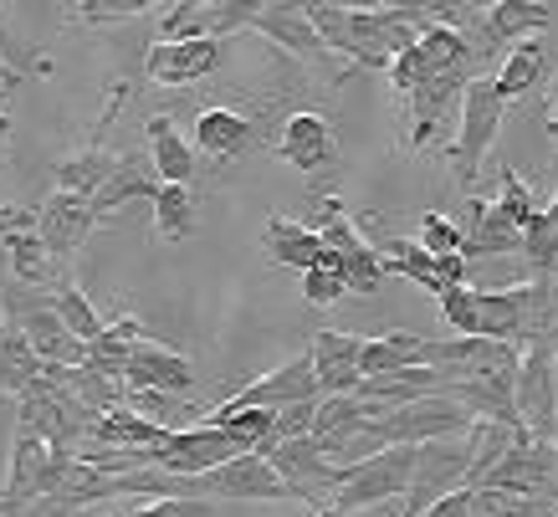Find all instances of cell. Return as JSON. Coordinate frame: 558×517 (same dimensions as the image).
I'll list each match as a JSON object with an SVG mask.
<instances>
[{
	"mask_svg": "<svg viewBox=\"0 0 558 517\" xmlns=\"http://www.w3.org/2000/svg\"><path fill=\"white\" fill-rule=\"evenodd\" d=\"M16 83H21V72L5 62V51H0V113H5V98L16 93Z\"/></svg>",
	"mask_w": 558,
	"mask_h": 517,
	"instance_id": "cell-45",
	"label": "cell"
},
{
	"mask_svg": "<svg viewBox=\"0 0 558 517\" xmlns=\"http://www.w3.org/2000/svg\"><path fill=\"white\" fill-rule=\"evenodd\" d=\"M508 251H523V231L492 201L472 195V211H466V226H461V256L476 262V256H508Z\"/></svg>",
	"mask_w": 558,
	"mask_h": 517,
	"instance_id": "cell-21",
	"label": "cell"
},
{
	"mask_svg": "<svg viewBox=\"0 0 558 517\" xmlns=\"http://www.w3.org/2000/svg\"><path fill=\"white\" fill-rule=\"evenodd\" d=\"M313 374H318L323 395H359V384H364V338L323 328L313 338Z\"/></svg>",
	"mask_w": 558,
	"mask_h": 517,
	"instance_id": "cell-18",
	"label": "cell"
},
{
	"mask_svg": "<svg viewBox=\"0 0 558 517\" xmlns=\"http://www.w3.org/2000/svg\"><path fill=\"white\" fill-rule=\"evenodd\" d=\"M492 205L502 211V216L518 226V231H527V220L538 216V205H533V190H527L512 169H502V180H497V195H492Z\"/></svg>",
	"mask_w": 558,
	"mask_h": 517,
	"instance_id": "cell-39",
	"label": "cell"
},
{
	"mask_svg": "<svg viewBox=\"0 0 558 517\" xmlns=\"http://www.w3.org/2000/svg\"><path fill=\"white\" fill-rule=\"evenodd\" d=\"M195 144L226 165V159H241L246 149H256V129L252 118H241L236 108H205L195 118Z\"/></svg>",
	"mask_w": 558,
	"mask_h": 517,
	"instance_id": "cell-26",
	"label": "cell"
},
{
	"mask_svg": "<svg viewBox=\"0 0 558 517\" xmlns=\"http://www.w3.org/2000/svg\"><path fill=\"white\" fill-rule=\"evenodd\" d=\"M548 21H554V5H543V0H497V5H487L482 41L512 51L518 41H527L533 32H543Z\"/></svg>",
	"mask_w": 558,
	"mask_h": 517,
	"instance_id": "cell-23",
	"label": "cell"
},
{
	"mask_svg": "<svg viewBox=\"0 0 558 517\" xmlns=\"http://www.w3.org/2000/svg\"><path fill=\"white\" fill-rule=\"evenodd\" d=\"M149 154H154V165H159V180L165 184H190L195 180V154H190L185 134L174 129V118H165V113L149 118Z\"/></svg>",
	"mask_w": 558,
	"mask_h": 517,
	"instance_id": "cell-31",
	"label": "cell"
},
{
	"mask_svg": "<svg viewBox=\"0 0 558 517\" xmlns=\"http://www.w3.org/2000/svg\"><path fill=\"white\" fill-rule=\"evenodd\" d=\"M482 486H497V492H518V497H533L543 507H558V446L554 441H538L518 425L508 456L487 471Z\"/></svg>",
	"mask_w": 558,
	"mask_h": 517,
	"instance_id": "cell-7",
	"label": "cell"
},
{
	"mask_svg": "<svg viewBox=\"0 0 558 517\" xmlns=\"http://www.w3.org/2000/svg\"><path fill=\"white\" fill-rule=\"evenodd\" d=\"M472 456H476V441L472 435H451V441H430L421 446L415 456V482H410V497H405V517H421L425 507H436L440 497H451L461 486L472 482Z\"/></svg>",
	"mask_w": 558,
	"mask_h": 517,
	"instance_id": "cell-10",
	"label": "cell"
},
{
	"mask_svg": "<svg viewBox=\"0 0 558 517\" xmlns=\"http://www.w3.org/2000/svg\"><path fill=\"white\" fill-rule=\"evenodd\" d=\"M252 0H180L159 16V41H226L231 32H252Z\"/></svg>",
	"mask_w": 558,
	"mask_h": 517,
	"instance_id": "cell-11",
	"label": "cell"
},
{
	"mask_svg": "<svg viewBox=\"0 0 558 517\" xmlns=\"http://www.w3.org/2000/svg\"><path fill=\"white\" fill-rule=\"evenodd\" d=\"M262 256L277 262V267H292V272H307L313 262L323 256V236L307 226V220H292V216H271L267 231H262Z\"/></svg>",
	"mask_w": 558,
	"mask_h": 517,
	"instance_id": "cell-24",
	"label": "cell"
},
{
	"mask_svg": "<svg viewBox=\"0 0 558 517\" xmlns=\"http://www.w3.org/2000/svg\"><path fill=\"white\" fill-rule=\"evenodd\" d=\"M472 83H466V77H436V83H421L415 93H410V149H425V144L440 134V123H446V113H451V103L466 98V87Z\"/></svg>",
	"mask_w": 558,
	"mask_h": 517,
	"instance_id": "cell-22",
	"label": "cell"
},
{
	"mask_svg": "<svg viewBox=\"0 0 558 517\" xmlns=\"http://www.w3.org/2000/svg\"><path fill=\"white\" fill-rule=\"evenodd\" d=\"M144 11H154L149 0H83L77 5V26H113V21H134L144 16Z\"/></svg>",
	"mask_w": 558,
	"mask_h": 517,
	"instance_id": "cell-41",
	"label": "cell"
},
{
	"mask_svg": "<svg viewBox=\"0 0 558 517\" xmlns=\"http://www.w3.org/2000/svg\"><path fill=\"white\" fill-rule=\"evenodd\" d=\"M159 165H154V154L149 149H129L119 154V169H113V180L102 184V195L93 205H98V216H108V211H119V205L129 201H144V195H159Z\"/></svg>",
	"mask_w": 558,
	"mask_h": 517,
	"instance_id": "cell-25",
	"label": "cell"
},
{
	"mask_svg": "<svg viewBox=\"0 0 558 517\" xmlns=\"http://www.w3.org/2000/svg\"><path fill=\"white\" fill-rule=\"evenodd\" d=\"M51 308L62 313V323H68V328H72L77 338H83V344H93V338H98L102 328H108V323H102V317L93 313V302H87L72 282H62L57 292H51Z\"/></svg>",
	"mask_w": 558,
	"mask_h": 517,
	"instance_id": "cell-38",
	"label": "cell"
},
{
	"mask_svg": "<svg viewBox=\"0 0 558 517\" xmlns=\"http://www.w3.org/2000/svg\"><path fill=\"white\" fill-rule=\"evenodd\" d=\"M277 159H288L298 175H318L339 159V134L323 113H292L277 139Z\"/></svg>",
	"mask_w": 558,
	"mask_h": 517,
	"instance_id": "cell-19",
	"label": "cell"
},
{
	"mask_svg": "<svg viewBox=\"0 0 558 517\" xmlns=\"http://www.w3.org/2000/svg\"><path fill=\"white\" fill-rule=\"evenodd\" d=\"M307 226L323 236V251H333L343 262V277H349V292H374L385 282V262H379V247L359 231V220L349 216V205L339 195H318L313 201V216Z\"/></svg>",
	"mask_w": 558,
	"mask_h": 517,
	"instance_id": "cell-5",
	"label": "cell"
},
{
	"mask_svg": "<svg viewBox=\"0 0 558 517\" xmlns=\"http://www.w3.org/2000/svg\"><path fill=\"white\" fill-rule=\"evenodd\" d=\"M548 211H554V216H558V190H554V205H548Z\"/></svg>",
	"mask_w": 558,
	"mask_h": 517,
	"instance_id": "cell-47",
	"label": "cell"
},
{
	"mask_svg": "<svg viewBox=\"0 0 558 517\" xmlns=\"http://www.w3.org/2000/svg\"><path fill=\"white\" fill-rule=\"evenodd\" d=\"M548 123L558 129V72H554V87H548Z\"/></svg>",
	"mask_w": 558,
	"mask_h": 517,
	"instance_id": "cell-46",
	"label": "cell"
},
{
	"mask_svg": "<svg viewBox=\"0 0 558 517\" xmlns=\"http://www.w3.org/2000/svg\"><path fill=\"white\" fill-rule=\"evenodd\" d=\"M252 32H262L282 51H292V57L307 62V68H328V62H333V51H328V41L318 36V26H313V16H307V5H256Z\"/></svg>",
	"mask_w": 558,
	"mask_h": 517,
	"instance_id": "cell-16",
	"label": "cell"
},
{
	"mask_svg": "<svg viewBox=\"0 0 558 517\" xmlns=\"http://www.w3.org/2000/svg\"><path fill=\"white\" fill-rule=\"evenodd\" d=\"M558 349L554 344H527L523 364H518V384H512V405H518V425L538 441L558 446V384H554Z\"/></svg>",
	"mask_w": 558,
	"mask_h": 517,
	"instance_id": "cell-9",
	"label": "cell"
},
{
	"mask_svg": "<svg viewBox=\"0 0 558 517\" xmlns=\"http://www.w3.org/2000/svg\"><path fill=\"white\" fill-rule=\"evenodd\" d=\"M154 226L165 241H185L195 231V195H190V184H159V195H154Z\"/></svg>",
	"mask_w": 558,
	"mask_h": 517,
	"instance_id": "cell-34",
	"label": "cell"
},
{
	"mask_svg": "<svg viewBox=\"0 0 558 517\" xmlns=\"http://www.w3.org/2000/svg\"><path fill=\"white\" fill-rule=\"evenodd\" d=\"M21 431L41 435L51 450H83L87 441H93V425H98V416L87 410V405H77L68 395V389H57V384L41 374V380L21 395Z\"/></svg>",
	"mask_w": 558,
	"mask_h": 517,
	"instance_id": "cell-6",
	"label": "cell"
},
{
	"mask_svg": "<svg viewBox=\"0 0 558 517\" xmlns=\"http://www.w3.org/2000/svg\"><path fill=\"white\" fill-rule=\"evenodd\" d=\"M543 72H548V57H543L538 41H518V47L502 57V68H497V87H502V98L518 103L527 87L538 83Z\"/></svg>",
	"mask_w": 558,
	"mask_h": 517,
	"instance_id": "cell-33",
	"label": "cell"
},
{
	"mask_svg": "<svg viewBox=\"0 0 558 517\" xmlns=\"http://www.w3.org/2000/svg\"><path fill=\"white\" fill-rule=\"evenodd\" d=\"M165 497H195V502H298L277 467H271L267 456H236V461H226V467L205 471V477H170V492Z\"/></svg>",
	"mask_w": 558,
	"mask_h": 517,
	"instance_id": "cell-3",
	"label": "cell"
},
{
	"mask_svg": "<svg viewBox=\"0 0 558 517\" xmlns=\"http://www.w3.org/2000/svg\"><path fill=\"white\" fill-rule=\"evenodd\" d=\"M36 220H41L47 251L57 262H68L72 251L93 236V226H98V205L87 201V195H72V190H51L47 201H41V211H36Z\"/></svg>",
	"mask_w": 558,
	"mask_h": 517,
	"instance_id": "cell-17",
	"label": "cell"
},
{
	"mask_svg": "<svg viewBox=\"0 0 558 517\" xmlns=\"http://www.w3.org/2000/svg\"><path fill=\"white\" fill-rule=\"evenodd\" d=\"M47 380L57 384V389H68L77 405H87L93 416H108V410H123V389L129 384L123 380H108V374H98V369H47Z\"/></svg>",
	"mask_w": 558,
	"mask_h": 517,
	"instance_id": "cell-30",
	"label": "cell"
},
{
	"mask_svg": "<svg viewBox=\"0 0 558 517\" xmlns=\"http://www.w3.org/2000/svg\"><path fill=\"white\" fill-rule=\"evenodd\" d=\"M236 456H246V450L226 431H216V425H190V431H174L165 446L149 450V471H159V477H205V471L226 467V461H236Z\"/></svg>",
	"mask_w": 558,
	"mask_h": 517,
	"instance_id": "cell-13",
	"label": "cell"
},
{
	"mask_svg": "<svg viewBox=\"0 0 558 517\" xmlns=\"http://www.w3.org/2000/svg\"><path fill=\"white\" fill-rule=\"evenodd\" d=\"M343 292H349V277H343V262L333 256V251H323L318 262L303 272V298L313 302V308H328V302H339Z\"/></svg>",
	"mask_w": 558,
	"mask_h": 517,
	"instance_id": "cell-37",
	"label": "cell"
},
{
	"mask_svg": "<svg viewBox=\"0 0 558 517\" xmlns=\"http://www.w3.org/2000/svg\"><path fill=\"white\" fill-rule=\"evenodd\" d=\"M558 507H543L533 497H518V492H497V486H472V507L466 517H554Z\"/></svg>",
	"mask_w": 558,
	"mask_h": 517,
	"instance_id": "cell-36",
	"label": "cell"
},
{
	"mask_svg": "<svg viewBox=\"0 0 558 517\" xmlns=\"http://www.w3.org/2000/svg\"><path fill=\"white\" fill-rule=\"evenodd\" d=\"M421 247L430 256H461V226L451 216H421Z\"/></svg>",
	"mask_w": 558,
	"mask_h": 517,
	"instance_id": "cell-42",
	"label": "cell"
},
{
	"mask_svg": "<svg viewBox=\"0 0 558 517\" xmlns=\"http://www.w3.org/2000/svg\"><path fill=\"white\" fill-rule=\"evenodd\" d=\"M170 435L174 431H165V425H154V420L134 416V410L123 405V410L98 416V425H93V441H87V446H102V450H154V446H165Z\"/></svg>",
	"mask_w": 558,
	"mask_h": 517,
	"instance_id": "cell-28",
	"label": "cell"
},
{
	"mask_svg": "<svg viewBox=\"0 0 558 517\" xmlns=\"http://www.w3.org/2000/svg\"><path fill=\"white\" fill-rule=\"evenodd\" d=\"M226 62V41H154L144 57V77L154 87H185L201 83Z\"/></svg>",
	"mask_w": 558,
	"mask_h": 517,
	"instance_id": "cell-15",
	"label": "cell"
},
{
	"mask_svg": "<svg viewBox=\"0 0 558 517\" xmlns=\"http://www.w3.org/2000/svg\"><path fill=\"white\" fill-rule=\"evenodd\" d=\"M267 461L277 467V477L298 492V502H328L339 492L343 477H349V467H339L313 435H292L282 446H271Z\"/></svg>",
	"mask_w": 558,
	"mask_h": 517,
	"instance_id": "cell-12",
	"label": "cell"
},
{
	"mask_svg": "<svg viewBox=\"0 0 558 517\" xmlns=\"http://www.w3.org/2000/svg\"><path fill=\"white\" fill-rule=\"evenodd\" d=\"M457 11L461 5H364V11L328 5V0L307 5V16L328 41V51L343 57L349 68H369V72H389L421 41L425 26L457 21Z\"/></svg>",
	"mask_w": 558,
	"mask_h": 517,
	"instance_id": "cell-1",
	"label": "cell"
},
{
	"mask_svg": "<svg viewBox=\"0 0 558 517\" xmlns=\"http://www.w3.org/2000/svg\"><path fill=\"white\" fill-rule=\"evenodd\" d=\"M307 400H323V389L318 374H313V353H298L282 369H271L267 380H252L231 400H220L216 410H226V416L231 410H288V405H307Z\"/></svg>",
	"mask_w": 558,
	"mask_h": 517,
	"instance_id": "cell-14",
	"label": "cell"
},
{
	"mask_svg": "<svg viewBox=\"0 0 558 517\" xmlns=\"http://www.w3.org/2000/svg\"><path fill=\"white\" fill-rule=\"evenodd\" d=\"M47 374V364L36 359V349H32V338L21 334L11 317H0V395H26L36 380Z\"/></svg>",
	"mask_w": 558,
	"mask_h": 517,
	"instance_id": "cell-29",
	"label": "cell"
},
{
	"mask_svg": "<svg viewBox=\"0 0 558 517\" xmlns=\"http://www.w3.org/2000/svg\"><path fill=\"white\" fill-rule=\"evenodd\" d=\"M523 256L533 262V277H538V282L558 277V216H554V211H538V216L527 220Z\"/></svg>",
	"mask_w": 558,
	"mask_h": 517,
	"instance_id": "cell-35",
	"label": "cell"
},
{
	"mask_svg": "<svg viewBox=\"0 0 558 517\" xmlns=\"http://www.w3.org/2000/svg\"><path fill=\"white\" fill-rule=\"evenodd\" d=\"M466 507H472V486H461V492H451V497H440L436 507H425L421 517H466Z\"/></svg>",
	"mask_w": 558,
	"mask_h": 517,
	"instance_id": "cell-44",
	"label": "cell"
},
{
	"mask_svg": "<svg viewBox=\"0 0 558 517\" xmlns=\"http://www.w3.org/2000/svg\"><path fill=\"white\" fill-rule=\"evenodd\" d=\"M113 169H119V154L102 144V129H98V139H93L87 149H77L72 159H62V165H57V190H72V195L98 201L102 184L113 180Z\"/></svg>",
	"mask_w": 558,
	"mask_h": 517,
	"instance_id": "cell-27",
	"label": "cell"
},
{
	"mask_svg": "<svg viewBox=\"0 0 558 517\" xmlns=\"http://www.w3.org/2000/svg\"><path fill=\"white\" fill-rule=\"evenodd\" d=\"M129 517H216V502H195V497H149L144 507H134Z\"/></svg>",
	"mask_w": 558,
	"mask_h": 517,
	"instance_id": "cell-43",
	"label": "cell"
},
{
	"mask_svg": "<svg viewBox=\"0 0 558 517\" xmlns=\"http://www.w3.org/2000/svg\"><path fill=\"white\" fill-rule=\"evenodd\" d=\"M379 262H385L389 277H405V282L415 287H430V292H446L440 287V272H436V256L421 247V241H400V236H389V241H379Z\"/></svg>",
	"mask_w": 558,
	"mask_h": 517,
	"instance_id": "cell-32",
	"label": "cell"
},
{
	"mask_svg": "<svg viewBox=\"0 0 558 517\" xmlns=\"http://www.w3.org/2000/svg\"><path fill=\"white\" fill-rule=\"evenodd\" d=\"M123 384H138V389H159V395H180V400H185L190 389H195V369H190L185 353L165 349V344H138V349L129 353Z\"/></svg>",
	"mask_w": 558,
	"mask_h": 517,
	"instance_id": "cell-20",
	"label": "cell"
},
{
	"mask_svg": "<svg viewBox=\"0 0 558 517\" xmlns=\"http://www.w3.org/2000/svg\"><path fill=\"white\" fill-rule=\"evenodd\" d=\"M502 118H508V98H502L497 77H476V83L466 87V98H461V134H457V144L446 149L451 175H457V184L466 195H472L476 175H482V159H487L497 134H502Z\"/></svg>",
	"mask_w": 558,
	"mask_h": 517,
	"instance_id": "cell-4",
	"label": "cell"
},
{
	"mask_svg": "<svg viewBox=\"0 0 558 517\" xmlns=\"http://www.w3.org/2000/svg\"><path fill=\"white\" fill-rule=\"evenodd\" d=\"M0 262L26 287H41V292H57V287H62V262H57L47 251V241H41L36 211L0 205Z\"/></svg>",
	"mask_w": 558,
	"mask_h": 517,
	"instance_id": "cell-8",
	"label": "cell"
},
{
	"mask_svg": "<svg viewBox=\"0 0 558 517\" xmlns=\"http://www.w3.org/2000/svg\"><path fill=\"white\" fill-rule=\"evenodd\" d=\"M440 317H446L461 338H482V313H476L472 287H446V292H440Z\"/></svg>",
	"mask_w": 558,
	"mask_h": 517,
	"instance_id": "cell-40",
	"label": "cell"
},
{
	"mask_svg": "<svg viewBox=\"0 0 558 517\" xmlns=\"http://www.w3.org/2000/svg\"><path fill=\"white\" fill-rule=\"evenodd\" d=\"M415 456L421 446H389L369 461L349 467V477L339 482V492L328 502H318L307 517H354L374 502H395V497H410V482H415Z\"/></svg>",
	"mask_w": 558,
	"mask_h": 517,
	"instance_id": "cell-2",
	"label": "cell"
}]
</instances>
